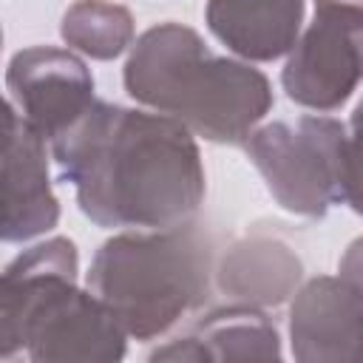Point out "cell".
Returning <instances> with one entry per match:
<instances>
[{
    "mask_svg": "<svg viewBox=\"0 0 363 363\" xmlns=\"http://www.w3.org/2000/svg\"><path fill=\"white\" fill-rule=\"evenodd\" d=\"M6 88L20 116L48 145L96 102L88 65L71 48L57 45L17 51L6 68Z\"/></svg>",
    "mask_w": 363,
    "mask_h": 363,
    "instance_id": "52a82bcc",
    "label": "cell"
},
{
    "mask_svg": "<svg viewBox=\"0 0 363 363\" xmlns=\"http://www.w3.org/2000/svg\"><path fill=\"white\" fill-rule=\"evenodd\" d=\"M337 275H343L346 281H352V284L363 292V235L354 238V241L343 250V255H340V261H337Z\"/></svg>",
    "mask_w": 363,
    "mask_h": 363,
    "instance_id": "9a60e30c",
    "label": "cell"
},
{
    "mask_svg": "<svg viewBox=\"0 0 363 363\" xmlns=\"http://www.w3.org/2000/svg\"><path fill=\"white\" fill-rule=\"evenodd\" d=\"M210 264V244L193 224L130 230L96 250L85 284L128 337L156 340L207 298Z\"/></svg>",
    "mask_w": 363,
    "mask_h": 363,
    "instance_id": "277c9868",
    "label": "cell"
},
{
    "mask_svg": "<svg viewBox=\"0 0 363 363\" xmlns=\"http://www.w3.org/2000/svg\"><path fill=\"white\" fill-rule=\"evenodd\" d=\"M281 337L275 323L250 303H230L207 312L193 329L150 352V360L176 363H227V360H278Z\"/></svg>",
    "mask_w": 363,
    "mask_h": 363,
    "instance_id": "30bf717a",
    "label": "cell"
},
{
    "mask_svg": "<svg viewBox=\"0 0 363 363\" xmlns=\"http://www.w3.org/2000/svg\"><path fill=\"white\" fill-rule=\"evenodd\" d=\"M343 3H354V6H363V0H343Z\"/></svg>",
    "mask_w": 363,
    "mask_h": 363,
    "instance_id": "2e32d148",
    "label": "cell"
},
{
    "mask_svg": "<svg viewBox=\"0 0 363 363\" xmlns=\"http://www.w3.org/2000/svg\"><path fill=\"white\" fill-rule=\"evenodd\" d=\"M289 346L301 363L363 360V292L343 275L309 278L289 306Z\"/></svg>",
    "mask_w": 363,
    "mask_h": 363,
    "instance_id": "9c48e42d",
    "label": "cell"
},
{
    "mask_svg": "<svg viewBox=\"0 0 363 363\" xmlns=\"http://www.w3.org/2000/svg\"><path fill=\"white\" fill-rule=\"evenodd\" d=\"M51 156L96 227H187L204 201L199 145L164 113L96 99L51 142Z\"/></svg>",
    "mask_w": 363,
    "mask_h": 363,
    "instance_id": "6da1fadb",
    "label": "cell"
},
{
    "mask_svg": "<svg viewBox=\"0 0 363 363\" xmlns=\"http://www.w3.org/2000/svg\"><path fill=\"white\" fill-rule=\"evenodd\" d=\"M204 23L235 57L272 62L301 37L303 0H207Z\"/></svg>",
    "mask_w": 363,
    "mask_h": 363,
    "instance_id": "8fae6325",
    "label": "cell"
},
{
    "mask_svg": "<svg viewBox=\"0 0 363 363\" xmlns=\"http://www.w3.org/2000/svg\"><path fill=\"white\" fill-rule=\"evenodd\" d=\"M244 153L286 213L323 218L343 204V122L323 113H303L295 125L267 122L247 136Z\"/></svg>",
    "mask_w": 363,
    "mask_h": 363,
    "instance_id": "5b68a950",
    "label": "cell"
},
{
    "mask_svg": "<svg viewBox=\"0 0 363 363\" xmlns=\"http://www.w3.org/2000/svg\"><path fill=\"white\" fill-rule=\"evenodd\" d=\"M45 139L9 99L3 108V241L23 244L60 221V201L48 179Z\"/></svg>",
    "mask_w": 363,
    "mask_h": 363,
    "instance_id": "ba28073f",
    "label": "cell"
},
{
    "mask_svg": "<svg viewBox=\"0 0 363 363\" xmlns=\"http://www.w3.org/2000/svg\"><path fill=\"white\" fill-rule=\"evenodd\" d=\"M79 255L71 238H45L14 255L0 281V360L116 363L128 332L91 289L77 286Z\"/></svg>",
    "mask_w": 363,
    "mask_h": 363,
    "instance_id": "3957f363",
    "label": "cell"
},
{
    "mask_svg": "<svg viewBox=\"0 0 363 363\" xmlns=\"http://www.w3.org/2000/svg\"><path fill=\"white\" fill-rule=\"evenodd\" d=\"M122 82L130 99L216 145H244L272 108V85L258 68L213 54L201 34L182 23L142 31L128 51Z\"/></svg>",
    "mask_w": 363,
    "mask_h": 363,
    "instance_id": "7a4b0ae2",
    "label": "cell"
},
{
    "mask_svg": "<svg viewBox=\"0 0 363 363\" xmlns=\"http://www.w3.org/2000/svg\"><path fill=\"white\" fill-rule=\"evenodd\" d=\"M60 37L91 60H116L133 45V14L113 0H77L62 11Z\"/></svg>",
    "mask_w": 363,
    "mask_h": 363,
    "instance_id": "4fadbf2b",
    "label": "cell"
},
{
    "mask_svg": "<svg viewBox=\"0 0 363 363\" xmlns=\"http://www.w3.org/2000/svg\"><path fill=\"white\" fill-rule=\"evenodd\" d=\"M301 258L272 235H250L233 244L216 267L218 289L233 303L281 306L301 284Z\"/></svg>",
    "mask_w": 363,
    "mask_h": 363,
    "instance_id": "7c38bea8",
    "label": "cell"
},
{
    "mask_svg": "<svg viewBox=\"0 0 363 363\" xmlns=\"http://www.w3.org/2000/svg\"><path fill=\"white\" fill-rule=\"evenodd\" d=\"M343 204L352 213L363 216V99L357 102L349 128H346V153H343Z\"/></svg>",
    "mask_w": 363,
    "mask_h": 363,
    "instance_id": "5bb4252c",
    "label": "cell"
},
{
    "mask_svg": "<svg viewBox=\"0 0 363 363\" xmlns=\"http://www.w3.org/2000/svg\"><path fill=\"white\" fill-rule=\"evenodd\" d=\"M363 82V6L315 0V17L281 71L284 94L309 111H337Z\"/></svg>",
    "mask_w": 363,
    "mask_h": 363,
    "instance_id": "8992f818",
    "label": "cell"
}]
</instances>
